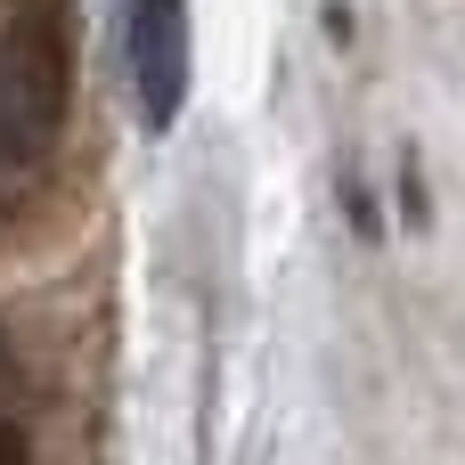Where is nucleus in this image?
<instances>
[{
    "mask_svg": "<svg viewBox=\"0 0 465 465\" xmlns=\"http://www.w3.org/2000/svg\"><path fill=\"white\" fill-rule=\"evenodd\" d=\"M123 57H131V98H139V131L172 139L196 90V33H188V0H123Z\"/></svg>",
    "mask_w": 465,
    "mask_h": 465,
    "instance_id": "nucleus-2",
    "label": "nucleus"
},
{
    "mask_svg": "<svg viewBox=\"0 0 465 465\" xmlns=\"http://www.w3.org/2000/svg\"><path fill=\"white\" fill-rule=\"evenodd\" d=\"M335 196H343V221H351L368 245H376V237H392V229H384V204H376V188H368L360 172H343V180H335Z\"/></svg>",
    "mask_w": 465,
    "mask_h": 465,
    "instance_id": "nucleus-3",
    "label": "nucleus"
},
{
    "mask_svg": "<svg viewBox=\"0 0 465 465\" xmlns=\"http://www.w3.org/2000/svg\"><path fill=\"white\" fill-rule=\"evenodd\" d=\"M74 106V8L16 0L0 25V163H33Z\"/></svg>",
    "mask_w": 465,
    "mask_h": 465,
    "instance_id": "nucleus-1",
    "label": "nucleus"
},
{
    "mask_svg": "<svg viewBox=\"0 0 465 465\" xmlns=\"http://www.w3.org/2000/svg\"><path fill=\"white\" fill-rule=\"evenodd\" d=\"M0 368H8V343H0Z\"/></svg>",
    "mask_w": 465,
    "mask_h": 465,
    "instance_id": "nucleus-6",
    "label": "nucleus"
},
{
    "mask_svg": "<svg viewBox=\"0 0 465 465\" xmlns=\"http://www.w3.org/2000/svg\"><path fill=\"white\" fill-rule=\"evenodd\" d=\"M33 458V441H25V425H8V417H0V465H25Z\"/></svg>",
    "mask_w": 465,
    "mask_h": 465,
    "instance_id": "nucleus-5",
    "label": "nucleus"
},
{
    "mask_svg": "<svg viewBox=\"0 0 465 465\" xmlns=\"http://www.w3.org/2000/svg\"><path fill=\"white\" fill-rule=\"evenodd\" d=\"M392 196H401V229H433V196H425V172H417V155H401V172H392Z\"/></svg>",
    "mask_w": 465,
    "mask_h": 465,
    "instance_id": "nucleus-4",
    "label": "nucleus"
}]
</instances>
